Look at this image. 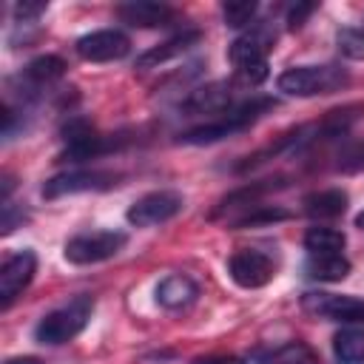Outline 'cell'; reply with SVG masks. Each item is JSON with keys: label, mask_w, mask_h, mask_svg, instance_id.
<instances>
[{"label": "cell", "mask_w": 364, "mask_h": 364, "mask_svg": "<svg viewBox=\"0 0 364 364\" xmlns=\"http://www.w3.org/2000/svg\"><path fill=\"white\" fill-rule=\"evenodd\" d=\"M276 43V31L270 23L256 20L242 37H236L228 48L230 63L236 65V74L247 85H259L267 80V54Z\"/></svg>", "instance_id": "1"}, {"label": "cell", "mask_w": 364, "mask_h": 364, "mask_svg": "<svg viewBox=\"0 0 364 364\" xmlns=\"http://www.w3.org/2000/svg\"><path fill=\"white\" fill-rule=\"evenodd\" d=\"M350 82V74L341 65H293L284 68L276 80L279 91L287 97H324L336 94Z\"/></svg>", "instance_id": "2"}, {"label": "cell", "mask_w": 364, "mask_h": 364, "mask_svg": "<svg viewBox=\"0 0 364 364\" xmlns=\"http://www.w3.org/2000/svg\"><path fill=\"white\" fill-rule=\"evenodd\" d=\"M273 108V100L267 97H253V100H245L242 105L230 108L228 114L216 117L213 122H205V125H196L185 134H179V142H188V145H208V142H219L236 131H245L250 128L264 111Z\"/></svg>", "instance_id": "3"}, {"label": "cell", "mask_w": 364, "mask_h": 364, "mask_svg": "<svg viewBox=\"0 0 364 364\" xmlns=\"http://www.w3.org/2000/svg\"><path fill=\"white\" fill-rule=\"evenodd\" d=\"M94 313V299L91 296H74L71 301L60 304L57 310L46 313L37 327H34V338L40 344H48V347H57V344H65L71 341L74 336L82 333V327L88 324Z\"/></svg>", "instance_id": "4"}, {"label": "cell", "mask_w": 364, "mask_h": 364, "mask_svg": "<svg viewBox=\"0 0 364 364\" xmlns=\"http://www.w3.org/2000/svg\"><path fill=\"white\" fill-rule=\"evenodd\" d=\"M63 139H65V151L60 154L63 162H85V159H97L102 154L117 151L125 136L119 134H100L94 125H88L85 119H71L63 128Z\"/></svg>", "instance_id": "5"}, {"label": "cell", "mask_w": 364, "mask_h": 364, "mask_svg": "<svg viewBox=\"0 0 364 364\" xmlns=\"http://www.w3.org/2000/svg\"><path fill=\"white\" fill-rule=\"evenodd\" d=\"M128 236L122 230H82L63 245V253L71 264H97L114 259L125 247Z\"/></svg>", "instance_id": "6"}, {"label": "cell", "mask_w": 364, "mask_h": 364, "mask_svg": "<svg viewBox=\"0 0 364 364\" xmlns=\"http://www.w3.org/2000/svg\"><path fill=\"white\" fill-rule=\"evenodd\" d=\"M182 208H185V199H182L179 191L159 188V191H151V193L139 196L136 202H131L125 219L134 228H154V225H162V222L173 219Z\"/></svg>", "instance_id": "7"}, {"label": "cell", "mask_w": 364, "mask_h": 364, "mask_svg": "<svg viewBox=\"0 0 364 364\" xmlns=\"http://www.w3.org/2000/svg\"><path fill=\"white\" fill-rule=\"evenodd\" d=\"M301 310L313 318H327V321H344V324L364 321V299H355V296L310 290L301 296Z\"/></svg>", "instance_id": "8"}, {"label": "cell", "mask_w": 364, "mask_h": 364, "mask_svg": "<svg viewBox=\"0 0 364 364\" xmlns=\"http://www.w3.org/2000/svg\"><path fill=\"white\" fill-rule=\"evenodd\" d=\"M228 273H230V279H233L239 287L253 290V287H264V284L276 276V262H273V256H267L264 250L245 247V250H236V253L228 259Z\"/></svg>", "instance_id": "9"}, {"label": "cell", "mask_w": 364, "mask_h": 364, "mask_svg": "<svg viewBox=\"0 0 364 364\" xmlns=\"http://www.w3.org/2000/svg\"><path fill=\"white\" fill-rule=\"evenodd\" d=\"M34 273H37V256H34V250L26 247V250H17V253L6 256L3 264H0V304L9 307L31 284Z\"/></svg>", "instance_id": "10"}, {"label": "cell", "mask_w": 364, "mask_h": 364, "mask_svg": "<svg viewBox=\"0 0 364 364\" xmlns=\"http://www.w3.org/2000/svg\"><path fill=\"white\" fill-rule=\"evenodd\" d=\"M74 48L88 63H111V60H122L131 51V40L119 28H100L91 34H82L74 43Z\"/></svg>", "instance_id": "11"}, {"label": "cell", "mask_w": 364, "mask_h": 364, "mask_svg": "<svg viewBox=\"0 0 364 364\" xmlns=\"http://www.w3.org/2000/svg\"><path fill=\"white\" fill-rule=\"evenodd\" d=\"M111 185H117V173H108V171H65V173L51 176L43 185V196L57 199V196H65V193L105 191Z\"/></svg>", "instance_id": "12"}, {"label": "cell", "mask_w": 364, "mask_h": 364, "mask_svg": "<svg viewBox=\"0 0 364 364\" xmlns=\"http://www.w3.org/2000/svg\"><path fill=\"white\" fill-rule=\"evenodd\" d=\"M230 102H233V91L228 82H208L193 88L179 102V111H185L188 117H222L233 108Z\"/></svg>", "instance_id": "13"}, {"label": "cell", "mask_w": 364, "mask_h": 364, "mask_svg": "<svg viewBox=\"0 0 364 364\" xmlns=\"http://www.w3.org/2000/svg\"><path fill=\"white\" fill-rule=\"evenodd\" d=\"M119 20L136 28H156V26H171L176 23V11L165 3H151V0H134V3H122L117 9Z\"/></svg>", "instance_id": "14"}, {"label": "cell", "mask_w": 364, "mask_h": 364, "mask_svg": "<svg viewBox=\"0 0 364 364\" xmlns=\"http://www.w3.org/2000/svg\"><path fill=\"white\" fill-rule=\"evenodd\" d=\"M199 31L196 28H185L182 34H176V37H171V40H165V43H159V46H154V48H148L145 54H139L136 57V71H148V68H159L162 63H168V60H173V57H179V54H185L188 48H193L196 43H199Z\"/></svg>", "instance_id": "15"}, {"label": "cell", "mask_w": 364, "mask_h": 364, "mask_svg": "<svg viewBox=\"0 0 364 364\" xmlns=\"http://www.w3.org/2000/svg\"><path fill=\"white\" fill-rule=\"evenodd\" d=\"M196 296H199V287L185 273H171L156 284V304H162L165 310H182L193 304Z\"/></svg>", "instance_id": "16"}, {"label": "cell", "mask_w": 364, "mask_h": 364, "mask_svg": "<svg viewBox=\"0 0 364 364\" xmlns=\"http://www.w3.org/2000/svg\"><path fill=\"white\" fill-rule=\"evenodd\" d=\"M63 74H65V63H63L57 54L34 57V60L23 68V74H20V80L26 82V97H31L37 88L51 85V82H54V80H60Z\"/></svg>", "instance_id": "17"}, {"label": "cell", "mask_w": 364, "mask_h": 364, "mask_svg": "<svg viewBox=\"0 0 364 364\" xmlns=\"http://www.w3.org/2000/svg\"><path fill=\"white\" fill-rule=\"evenodd\" d=\"M301 205H304V213L313 219H336L347 210V193L341 188H327V191L307 193Z\"/></svg>", "instance_id": "18"}, {"label": "cell", "mask_w": 364, "mask_h": 364, "mask_svg": "<svg viewBox=\"0 0 364 364\" xmlns=\"http://www.w3.org/2000/svg\"><path fill=\"white\" fill-rule=\"evenodd\" d=\"M256 364H321L318 353L304 341H287L259 355Z\"/></svg>", "instance_id": "19"}, {"label": "cell", "mask_w": 364, "mask_h": 364, "mask_svg": "<svg viewBox=\"0 0 364 364\" xmlns=\"http://www.w3.org/2000/svg\"><path fill=\"white\" fill-rule=\"evenodd\" d=\"M344 245H347V239L336 228L318 225V228H310L304 233V250H307V256H336V253L344 250Z\"/></svg>", "instance_id": "20"}, {"label": "cell", "mask_w": 364, "mask_h": 364, "mask_svg": "<svg viewBox=\"0 0 364 364\" xmlns=\"http://www.w3.org/2000/svg\"><path fill=\"white\" fill-rule=\"evenodd\" d=\"M333 353L341 364H364V330L344 327L333 336Z\"/></svg>", "instance_id": "21"}, {"label": "cell", "mask_w": 364, "mask_h": 364, "mask_svg": "<svg viewBox=\"0 0 364 364\" xmlns=\"http://www.w3.org/2000/svg\"><path fill=\"white\" fill-rule=\"evenodd\" d=\"M350 273V262L344 253L336 256H307V276L316 282H341Z\"/></svg>", "instance_id": "22"}, {"label": "cell", "mask_w": 364, "mask_h": 364, "mask_svg": "<svg viewBox=\"0 0 364 364\" xmlns=\"http://www.w3.org/2000/svg\"><path fill=\"white\" fill-rule=\"evenodd\" d=\"M256 11L259 6L253 0H233V3H225L222 6V17H225V26L230 28H250L256 23Z\"/></svg>", "instance_id": "23"}, {"label": "cell", "mask_w": 364, "mask_h": 364, "mask_svg": "<svg viewBox=\"0 0 364 364\" xmlns=\"http://www.w3.org/2000/svg\"><path fill=\"white\" fill-rule=\"evenodd\" d=\"M338 51L350 60H364V28H341L338 37Z\"/></svg>", "instance_id": "24"}, {"label": "cell", "mask_w": 364, "mask_h": 364, "mask_svg": "<svg viewBox=\"0 0 364 364\" xmlns=\"http://www.w3.org/2000/svg\"><path fill=\"white\" fill-rule=\"evenodd\" d=\"M338 171H344V173H358V171H364V139L347 145V151H344L341 159H338Z\"/></svg>", "instance_id": "25"}, {"label": "cell", "mask_w": 364, "mask_h": 364, "mask_svg": "<svg viewBox=\"0 0 364 364\" xmlns=\"http://www.w3.org/2000/svg\"><path fill=\"white\" fill-rule=\"evenodd\" d=\"M43 11H46V3H43V0H23V3L14 6V17H17L20 23H34Z\"/></svg>", "instance_id": "26"}, {"label": "cell", "mask_w": 364, "mask_h": 364, "mask_svg": "<svg viewBox=\"0 0 364 364\" xmlns=\"http://www.w3.org/2000/svg\"><path fill=\"white\" fill-rule=\"evenodd\" d=\"M23 216H26L23 208H17L11 199H6V202H3V222H0V230H3V233H11V230L17 228V222H23Z\"/></svg>", "instance_id": "27"}, {"label": "cell", "mask_w": 364, "mask_h": 364, "mask_svg": "<svg viewBox=\"0 0 364 364\" xmlns=\"http://www.w3.org/2000/svg\"><path fill=\"white\" fill-rule=\"evenodd\" d=\"M313 11V6L310 3H304V6H296V9H290V14H287V26L290 28H299L301 23H304V17Z\"/></svg>", "instance_id": "28"}, {"label": "cell", "mask_w": 364, "mask_h": 364, "mask_svg": "<svg viewBox=\"0 0 364 364\" xmlns=\"http://www.w3.org/2000/svg\"><path fill=\"white\" fill-rule=\"evenodd\" d=\"M193 364H245V361L236 355H205V358H196Z\"/></svg>", "instance_id": "29"}, {"label": "cell", "mask_w": 364, "mask_h": 364, "mask_svg": "<svg viewBox=\"0 0 364 364\" xmlns=\"http://www.w3.org/2000/svg\"><path fill=\"white\" fill-rule=\"evenodd\" d=\"M6 364H40V358H34V355H23V358H9Z\"/></svg>", "instance_id": "30"}, {"label": "cell", "mask_w": 364, "mask_h": 364, "mask_svg": "<svg viewBox=\"0 0 364 364\" xmlns=\"http://www.w3.org/2000/svg\"><path fill=\"white\" fill-rule=\"evenodd\" d=\"M355 228H361V230H364V210L355 216Z\"/></svg>", "instance_id": "31"}]
</instances>
